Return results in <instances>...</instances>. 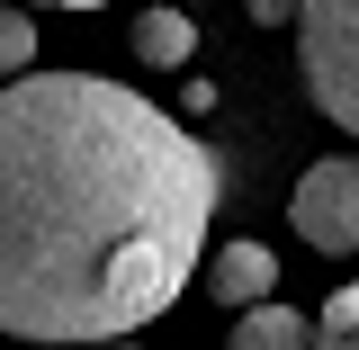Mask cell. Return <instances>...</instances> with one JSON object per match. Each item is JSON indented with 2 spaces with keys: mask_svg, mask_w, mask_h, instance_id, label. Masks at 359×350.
Listing matches in <instances>:
<instances>
[{
  "mask_svg": "<svg viewBox=\"0 0 359 350\" xmlns=\"http://www.w3.org/2000/svg\"><path fill=\"white\" fill-rule=\"evenodd\" d=\"M108 350H135V342H108Z\"/></svg>",
  "mask_w": 359,
  "mask_h": 350,
  "instance_id": "11",
  "label": "cell"
},
{
  "mask_svg": "<svg viewBox=\"0 0 359 350\" xmlns=\"http://www.w3.org/2000/svg\"><path fill=\"white\" fill-rule=\"evenodd\" d=\"M297 63H306L314 108L359 144V0H306V18H297Z\"/></svg>",
  "mask_w": 359,
  "mask_h": 350,
  "instance_id": "2",
  "label": "cell"
},
{
  "mask_svg": "<svg viewBox=\"0 0 359 350\" xmlns=\"http://www.w3.org/2000/svg\"><path fill=\"white\" fill-rule=\"evenodd\" d=\"M287 224H297V243H314V252H359V153L314 162L297 180V198H287Z\"/></svg>",
  "mask_w": 359,
  "mask_h": 350,
  "instance_id": "3",
  "label": "cell"
},
{
  "mask_svg": "<svg viewBox=\"0 0 359 350\" xmlns=\"http://www.w3.org/2000/svg\"><path fill=\"white\" fill-rule=\"evenodd\" d=\"M27 63H36V18H27L18 0H0V72L27 81Z\"/></svg>",
  "mask_w": 359,
  "mask_h": 350,
  "instance_id": "8",
  "label": "cell"
},
{
  "mask_svg": "<svg viewBox=\"0 0 359 350\" xmlns=\"http://www.w3.org/2000/svg\"><path fill=\"white\" fill-rule=\"evenodd\" d=\"M45 9H99V0H45Z\"/></svg>",
  "mask_w": 359,
  "mask_h": 350,
  "instance_id": "10",
  "label": "cell"
},
{
  "mask_svg": "<svg viewBox=\"0 0 359 350\" xmlns=\"http://www.w3.org/2000/svg\"><path fill=\"white\" fill-rule=\"evenodd\" d=\"M224 350H314V323H306L297 306L269 297V306H252L243 323H233V342H224Z\"/></svg>",
  "mask_w": 359,
  "mask_h": 350,
  "instance_id": "6",
  "label": "cell"
},
{
  "mask_svg": "<svg viewBox=\"0 0 359 350\" xmlns=\"http://www.w3.org/2000/svg\"><path fill=\"white\" fill-rule=\"evenodd\" d=\"M126 45H135V63H153V72H180V63L198 54V18H189V9H135Z\"/></svg>",
  "mask_w": 359,
  "mask_h": 350,
  "instance_id": "5",
  "label": "cell"
},
{
  "mask_svg": "<svg viewBox=\"0 0 359 350\" xmlns=\"http://www.w3.org/2000/svg\"><path fill=\"white\" fill-rule=\"evenodd\" d=\"M224 162L99 72L0 90V332L108 350L207 269Z\"/></svg>",
  "mask_w": 359,
  "mask_h": 350,
  "instance_id": "1",
  "label": "cell"
},
{
  "mask_svg": "<svg viewBox=\"0 0 359 350\" xmlns=\"http://www.w3.org/2000/svg\"><path fill=\"white\" fill-rule=\"evenodd\" d=\"M243 9H252V27H297L306 18V0H243Z\"/></svg>",
  "mask_w": 359,
  "mask_h": 350,
  "instance_id": "9",
  "label": "cell"
},
{
  "mask_svg": "<svg viewBox=\"0 0 359 350\" xmlns=\"http://www.w3.org/2000/svg\"><path fill=\"white\" fill-rule=\"evenodd\" d=\"M198 278H207V297H216V306L252 314V306H269V288H278V252H269V243H216Z\"/></svg>",
  "mask_w": 359,
  "mask_h": 350,
  "instance_id": "4",
  "label": "cell"
},
{
  "mask_svg": "<svg viewBox=\"0 0 359 350\" xmlns=\"http://www.w3.org/2000/svg\"><path fill=\"white\" fill-rule=\"evenodd\" d=\"M314 350H359V278L323 297V314H314Z\"/></svg>",
  "mask_w": 359,
  "mask_h": 350,
  "instance_id": "7",
  "label": "cell"
}]
</instances>
